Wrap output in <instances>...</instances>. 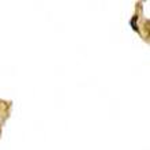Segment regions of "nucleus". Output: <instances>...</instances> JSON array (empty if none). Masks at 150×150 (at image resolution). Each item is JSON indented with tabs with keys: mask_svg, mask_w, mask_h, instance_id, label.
I'll return each instance as SVG.
<instances>
[{
	"mask_svg": "<svg viewBox=\"0 0 150 150\" xmlns=\"http://www.w3.org/2000/svg\"><path fill=\"white\" fill-rule=\"evenodd\" d=\"M137 18H138V16L135 15L134 18L131 19V28L134 29V30H137V32H138V26H137Z\"/></svg>",
	"mask_w": 150,
	"mask_h": 150,
	"instance_id": "1",
	"label": "nucleus"
}]
</instances>
